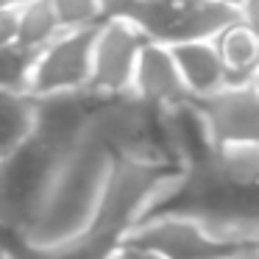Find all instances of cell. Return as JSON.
Returning <instances> with one entry per match:
<instances>
[{"label": "cell", "mask_w": 259, "mask_h": 259, "mask_svg": "<svg viewBox=\"0 0 259 259\" xmlns=\"http://www.w3.org/2000/svg\"><path fill=\"white\" fill-rule=\"evenodd\" d=\"M109 164L112 156L103 148L87 140L75 145L59 162L48 192L39 201V209L17 240L25 245L48 248L84 234L92 223Z\"/></svg>", "instance_id": "cell-1"}, {"label": "cell", "mask_w": 259, "mask_h": 259, "mask_svg": "<svg viewBox=\"0 0 259 259\" xmlns=\"http://www.w3.org/2000/svg\"><path fill=\"white\" fill-rule=\"evenodd\" d=\"M179 170L181 167H173L167 162H151V159H112L87 231L112 234L120 240L134 223L151 214L153 203Z\"/></svg>", "instance_id": "cell-2"}, {"label": "cell", "mask_w": 259, "mask_h": 259, "mask_svg": "<svg viewBox=\"0 0 259 259\" xmlns=\"http://www.w3.org/2000/svg\"><path fill=\"white\" fill-rule=\"evenodd\" d=\"M64 156L48 151L36 140H25L12 153L0 156V231L20 237L39 209L53 173Z\"/></svg>", "instance_id": "cell-3"}, {"label": "cell", "mask_w": 259, "mask_h": 259, "mask_svg": "<svg viewBox=\"0 0 259 259\" xmlns=\"http://www.w3.org/2000/svg\"><path fill=\"white\" fill-rule=\"evenodd\" d=\"M120 242L151 251L162 259H226L231 251L253 242H226L209 234L187 214H151L134 223Z\"/></svg>", "instance_id": "cell-4"}, {"label": "cell", "mask_w": 259, "mask_h": 259, "mask_svg": "<svg viewBox=\"0 0 259 259\" xmlns=\"http://www.w3.org/2000/svg\"><path fill=\"white\" fill-rule=\"evenodd\" d=\"M95 28L59 31V36H53L45 48L36 51L34 70H31V87H28L31 98L87 90Z\"/></svg>", "instance_id": "cell-5"}, {"label": "cell", "mask_w": 259, "mask_h": 259, "mask_svg": "<svg viewBox=\"0 0 259 259\" xmlns=\"http://www.w3.org/2000/svg\"><path fill=\"white\" fill-rule=\"evenodd\" d=\"M145 42L148 39L134 25L120 17H106L103 23H98L95 39H92V64L87 92L98 98L125 95L131 87L137 56H140Z\"/></svg>", "instance_id": "cell-6"}, {"label": "cell", "mask_w": 259, "mask_h": 259, "mask_svg": "<svg viewBox=\"0 0 259 259\" xmlns=\"http://www.w3.org/2000/svg\"><path fill=\"white\" fill-rule=\"evenodd\" d=\"M201 112L214 145L259 142V81L226 84L203 98H190Z\"/></svg>", "instance_id": "cell-7"}, {"label": "cell", "mask_w": 259, "mask_h": 259, "mask_svg": "<svg viewBox=\"0 0 259 259\" xmlns=\"http://www.w3.org/2000/svg\"><path fill=\"white\" fill-rule=\"evenodd\" d=\"M98 95L81 92H56V95H36L34 98V125L31 140L45 145L48 151L67 156L75 145L84 142L87 123L95 109Z\"/></svg>", "instance_id": "cell-8"}, {"label": "cell", "mask_w": 259, "mask_h": 259, "mask_svg": "<svg viewBox=\"0 0 259 259\" xmlns=\"http://www.w3.org/2000/svg\"><path fill=\"white\" fill-rule=\"evenodd\" d=\"M128 95H134L137 101L156 109H167L181 101H190L167 45H159V42H145L142 45L134 64Z\"/></svg>", "instance_id": "cell-9"}, {"label": "cell", "mask_w": 259, "mask_h": 259, "mask_svg": "<svg viewBox=\"0 0 259 259\" xmlns=\"http://www.w3.org/2000/svg\"><path fill=\"white\" fill-rule=\"evenodd\" d=\"M167 48L173 53L176 70H179L181 84H184L190 98H203L226 84V67L220 62L218 51H214L212 39L179 42V45H167Z\"/></svg>", "instance_id": "cell-10"}, {"label": "cell", "mask_w": 259, "mask_h": 259, "mask_svg": "<svg viewBox=\"0 0 259 259\" xmlns=\"http://www.w3.org/2000/svg\"><path fill=\"white\" fill-rule=\"evenodd\" d=\"M220 62L226 67V84H253L259 70V34L240 17L229 23L212 39ZM223 84V87H226Z\"/></svg>", "instance_id": "cell-11"}, {"label": "cell", "mask_w": 259, "mask_h": 259, "mask_svg": "<svg viewBox=\"0 0 259 259\" xmlns=\"http://www.w3.org/2000/svg\"><path fill=\"white\" fill-rule=\"evenodd\" d=\"M34 98L23 92H0V156L12 153L31 137Z\"/></svg>", "instance_id": "cell-12"}, {"label": "cell", "mask_w": 259, "mask_h": 259, "mask_svg": "<svg viewBox=\"0 0 259 259\" xmlns=\"http://www.w3.org/2000/svg\"><path fill=\"white\" fill-rule=\"evenodd\" d=\"M212 164L231 184L259 187V142H226V145H214Z\"/></svg>", "instance_id": "cell-13"}, {"label": "cell", "mask_w": 259, "mask_h": 259, "mask_svg": "<svg viewBox=\"0 0 259 259\" xmlns=\"http://www.w3.org/2000/svg\"><path fill=\"white\" fill-rule=\"evenodd\" d=\"M59 31L62 25L48 0H23L17 6V45L36 53L53 36H59Z\"/></svg>", "instance_id": "cell-14"}, {"label": "cell", "mask_w": 259, "mask_h": 259, "mask_svg": "<svg viewBox=\"0 0 259 259\" xmlns=\"http://www.w3.org/2000/svg\"><path fill=\"white\" fill-rule=\"evenodd\" d=\"M34 56H36L34 51L17 45V42L0 48V92H23V95H28Z\"/></svg>", "instance_id": "cell-15"}, {"label": "cell", "mask_w": 259, "mask_h": 259, "mask_svg": "<svg viewBox=\"0 0 259 259\" xmlns=\"http://www.w3.org/2000/svg\"><path fill=\"white\" fill-rule=\"evenodd\" d=\"M56 14L62 31L75 28H95L106 20V6L103 0H48Z\"/></svg>", "instance_id": "cell-16"}, {"label": "cell", "mask_w": 259, "mask_h": 259, "mask_svg": "<svg viewBox=\"0 0 259 259\" xmlns=\"http://www.w3.org/2000/svg\"><path fill=\"white\" fill-rule=\"evenodd\" d=\"M17 42V9H0V48Z\"/></svg>", "instance_id": "cell-17"}, {"label": "cell", "mask_w": 259, "mask_h": 259, "mask_svg": "<svg viewBox=\"0 0 259 259\" xmlns=\"http://www.w3.org/2000/svg\"><path fill=\"white\" fill-rule=\"evenodd\" d=\"M106 259H162V256H156L151 251H142V248H134V245H125V242H117Z\"/></svg>", "instance_id": "cell-18"}, {"label": "cell", "mask_w": 259, "mask_h": 259, "mask_svg": "<svg viewBox=\"0 0 259 259\" xmlns=\"http://www.w3.org/2000/svg\"><path fill=\"white\" fill-rule=\"evenodd\" d=\"M226 259H259V242H253V245H242V248H237V251H231Z\"/></svg>", "instance_id": "cell-19"}, {"label": "cell", "mask_w": 259, "mask_h": 259, "mask_svg": "<svg viewBox=\"0 0 259 259\" xmlns=\"http://www.w3.org/2000/svg\"><path fill=\"white\" fill-rule=\"evenodd\" d=\"M220 3H223V6H229V9H234V12L240 14V9L245 6L248 0H220Z\"/></svg>", "instance_id": "cell-20"}, {"label": "cell", "mask_w": 259, "mask_h": 259, "mask_svg": "<svg viewBox=\"0 0 259 259\" xmlns=\"http://www.w3.org/2000/svg\"><path fill=\"white\" fill-rule=\"evenodd\" d=\"M23 0H0V9H17Z\"/></svg>", "instance_id": "cell-21"}, {"label": "cell", "mask_w": 259, "mask_h": 259, "mask_svg": "<svg viewBox=\"0 0 259 259\" xmlns=\"http://www.w3.org/2000/svg\"><path fill=\"white\" fill-rule=\"evenodd\" d=\"M0 259H14V256H12V251L6 248V242H3V240H0Z\"/></svg>", "instance_id": "cell-22"}]
</instances>
